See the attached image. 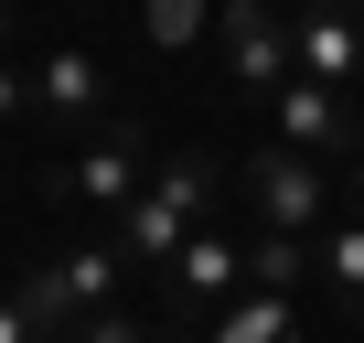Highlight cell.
Masks as SVG:
<instances>
[{
    "mask_svg": "<svg viewBox=\"0 0 364 343\" xmlns=\"http://www.w3.org/2000/svg\"><path fill=\"white\" fill-rule=\"evenodd\" d=\"M11 118H33V65L0 54V129H11Z\"/></svg>",
    "mask_w": 364,
    "mask_h": 343,
    "instance_id": "e0dca14e",
    "label": "cell"
},
{
    "mask_svg": "<svg viewBox=\"0 0 364 343\" xmlns=\"http://www.w3.org/2000/svg\"><path fill=\"white\" fill-rule=\"evenodd\" d=\"M300 279H311V236H268V226H257V236H247V290H279V300H289Z\"/></svg>",
    "mask_w": 364,
    "mask_h": 343,
    "instance_id": "5bb4252c",
    "label": "cell"
},
{
    "mask_svg": "<svg viewBox=\"0 0 364 343\" xmlns=\"http://www.w3.org/2000/svg\"><path fill=\"white\" fill-rule=\"evenodd\" d=\"M139 33H150L161 54H182V43L215 33V0H139Z\"/></svg>",
    "mask_w": 364,
    "mask_h": 343,
    "instance_id": "9a60e30c",
    "label": "cell"
},
{
    "mask_svg": "<svg viewBox=\"0 0 364 343\" xmlns=\"http://www.w3.org/2000/svg\"><path fill=\"white\" fill-rule=\"evenodd\" d=\"M33 118H54V129H75V139L107 129V75H97L86 43H54V54L33 65Z\"/></svg>",
    "mask_w": 364,
    "mask_h": 343,
    "instance_id": "52a82bcc",
    "label": "cell"
},
{
    "mask_svg": "<svg viewBox=\"0 0 364 343\" xmlns=\"http://www.w3.org/2000/svg\"><path fill=\"white\" fill-rule=\"evenodd\" d=\"M236 183H247V215H257L268 236H321V226H332V172L300 161V150H279V139L236 172Z\"/></svg>",
    "mask_w": 364,
    "mask_h": 343,
    "instance_id": "7a4b0ae2",
    "label": "cell"
},
{
    "mask_svg": "<svg viewBox=\"0 0 364 343\" xmlns=\"http://www.w3.org/2000/svg\"><path fill=\"white\" fill-rule=\"evenodd\" d=\"M150 204H171L182 226H204L215 215V194H225V161L215 150H150V183H139Z\"/></svg>",
    "mask_w": 364,
    "mask_h": 343,
    "instance_id": "ba28073f",
    "label": "cell"
},
{
    "mask_svg": "<svg viewBox=\"0 0 364 343\" xmlns=\"http://www.w3.org/2000/svg\"><path fill=\"white\" fill-rule=\"evenodd\" d=\"M139 183H150V129H139V118H107L75 161L43 172V194H54V204H86V215H129Z\"/></svg>",
    "mask_w": 364,
    "mask_h": 343,
    "instance_id": "6da1fadb",
    "label": "cell"
},
{
    "mask_svg": "<svg viewBox=\"0 0 364 343\" xmlns=\"http://www.w3.org/2000/svg\"><path fill=\"white\" fill-rule=\"evenodd\" d=\"M311 279H321V300H332L343 322H364V215H332V226L311 236Z\"/></svg>",
    "mask_w": 364,
    "mask_h": 343,
    "instance_id": "9c48e42d",
    "label": "cell"
},
{
    "mask_svg": "<svg viewBox=\"0 0 364 343\" xmlns=\"http://www.w3.org/2000/svg\"><path fill=\"white\" fill-rule=\"evenodd\" d=\"M215 65H225V86L279 97L289 86V11H268V0H215Z\"/></svg>",
    "mask_w": 364,
    "mask_h": 343,
    "instance_id": "277c9868",
    "label": "cell"
},
{
    "mask_svg": "<svg viewBox=\"0 0 364 343\" xmlns=\"http://www.w3.org/2000/svg\"><path fill=\"white\" fill-rule=\"evenodd\" d=\"M204 343H300V300H279V290H236V300L204 322Z\"/></svg>",
    "mask_w": 364,
    "mask_h": 343,
    "instance_id": "30bf717a",
    "label": "cell"
},
{
    "mask_svg": "<svg viewBox=\"0 0 364 343\" xmlns=\"http://www.w3.org/2000/svg\"><path fill=\"white\" fill-rule=\"evenodd\" d=\"M11 300H22V311H33V322H43V332H54V343H65V332H75V322H86V311H75V290H65V268H54V258H22V279H11Z\"/></svg>",
    "mask_w": 364,
    "mask_h": 343,
    "instance_id": "4fadbf2b",
    "label": "cell"
},
{
    "mask_svg": "<svg viewBox=\"0 0 364 343\" xmlns=\"http://www.w3.org/2000/svg\"><path fill=\"white\" fill-rule=\"evenodd\" d=\"M353 215H364V139H353Z\"/></svg>",
    "mask_w": 364,
    "mask_h": 343,
    "instance_id": "d6986e66",
    "label": "cell"
},
{
    "mask_svg": "<svg viewBox=\"0 0 364 343\" xmlns=\"http://www.w3.org/2000/svg\"><path fill=\"white\" fill-rule=\"evenodd\" d=\"M54 268H65L75 311H118V279H129V258H118V247H54Z\"/></svg>",
    "mask_w": 364,
    "mask_h": 343,
    "instance_id": "7c38bea8",
    "label": "cell"
},
{
    "mask_svg": "<svg viewBox=\"0 0 364 343\" xmlns=\"http://www.w3.org/2000/svg\"><path fill=\"white\" fill-rule=\"evenodd\" d=\"M0 343H54V332H43V322H33V311L11 300V290H0Z\"/></svg>",
    "mask_w": 364,
    "mask_h": 343,
    "instance_id": "ac0fdd59",
    "label": "cell"
},
{
    "mask_svg": "<svg viewBox=\"0 0 364 343\" xmlns=\"http://www.w3.org/2000/svg\"><path fill=\"white\" fill-rule=\"evenodd\" d=\"M182 236H193V226H182L171 204H150V194L118 215V258H129V268H139V258H150V268H171V258H182Z\"/></svg>",
    "mask_w": 364,
    "mask_h": 343,
    "instance_id": "8fae6325",
    "label": "cell"
},
{
    "mask_svg": "<svg viewBox=\"0 0 364 343\" xmlns=\"http://www.w3.org/2000/svg\"><path fill=\"white\" fill-rule=\"evenodd\" d=\"M0 43H11V0H0Z\"/></svg>",
    "mask_w": 364,
    "mask_h": 343,
    "instance_id": "ffe728a7",
    "label": "cell"
},
{
    "mask_svg": "<svg viewBox=\"0 0 364 343\" xmlns=\"http://www.w3.org/2000/svg\"><path fill=\"white\" fill-rule=\"evenodd\" d=\"M236 290H247V236H215V226H193V236H182V258L161 268L171 332H182V322H215V311H225Z\"/></svg>",
    "mask_w": 364,
    "mask_h": 343,
    "instance_id": "5b68a950",
    "label": "cell"
},
{
    "mask_svg": "<svg viewBox=\"0 0 364 343\" xmlns=\"http://www.w3.org/2000/svg\"><path fill=\"white\" fill-rule=\"evenodd\" d=\"M65 343H182V332H171V322H139V311H86Z\"/></svg>",
    "mask_w": 364,
    "mask_h": 343,
    "instance_id": "2e32d148",
    "label": "cell"
},
{
    "mask_svg": "<svg viewBox=\"0 0 364 343\" xmlns=\"http://www.w3.org/2000/svg\"><path fill=\"white\" fill-rule=\"evenodd\" d=\"M268 139L332 172V161H353V97H332V86H300V75H289V86L268 97Z\"/></svg>",
    "mask_w": 364,
    "mask_h": 343,
    "instance_id": "8992f818",
    "label": "cell"
},
{
    "mask_svg": "<svg viewBox=\"0 0 364 343\" xmlns=\"http://www.w3.org/2000/svg\"><path fill=\"white\" fill-rule=\"evenodd\" d=\"M289 75L353 97L364 86V0H300L289 11Z\"/></svg>",
    "mask_w": 364,
    "mask_h": 343,
    "instance_id": "3957f363",
    "label": "cell"
}]
</instances>
